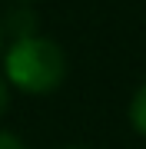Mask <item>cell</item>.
<instances>
[{
  "mask_svg": "<svg viewBox=\"0 0 146 149\" xmlns=\"http://www.w3.org/2000/svg\"><path fill=\"white\" fill-rule=\"evenodd\" d=\"M0 149H27L23 146V139L17 133H7V129H0Z\"/></svg>",
  "mask_w": 146,
  "mask_h": 149,
  "instance_id": "3957f363",
  "label": "cell"
},
{
  "mask_svg": "<svg viewBox=\"0 0 146 149\" xmlns=\"http://www.w3.org/2000/svg\"><path fill=\"white\" fill-rule=\"evenodd\" d=\"M0 40H3V23H0Z\"/></svg>",
  "mask_w": 146,
  "mask_h": 149,
  "instance_id": "5b68a950",
  "label": "cell"
},
{
  "mask_svg": "<svg viewBox=\"0 0 146 149\" xmlns=\"http://www.w3.org/2000/svg\"><path fill=\"white\" fill-rule=\"evenodd\" d=\"M3 76L27 96H47L66 80V53L40 33H17L3 56Z\"/></svg>",
  "mask_w": 146,
  "mask_h": 149,
  "instance_id": "6da1fadb",
  "label": "cell"
},
{
  "mask_svg": "<svg viewBox=\"0 0 146 149\" xmlns=\"http://www.w3.org/2000/svg\"><path fill=\"white\" fill-rule=\"evenodd\" d=\"M7 106H10V83L0 76V116L7 113Z\"/></svg>",
  "mask_w": 146,
  "mask_h": 149,
  "instance_id": "277c9868",
  "label": "cell"
},
{
  "mask_svg": "<svg viewBox=\"0 0 146 149\" xmlns=\"http://www.w3.org/2000/svg\"><path fill=\"white\" fill-rule=\"evenodd\" d=\"M130 123H133L136 133H143V136H146V83L136 90L133 103H130Z\"/></svg>",
  "mask_w": 146,
  "mask_h": 149,
  "instance_id": "7a4b0ae2",
  "label": "cell"
}]
</instances>
